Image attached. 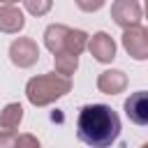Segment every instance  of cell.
Segmentation results:
<instances>
[{"label":"cell","instance_id":"52a82bcc","mask_svg":"<svg viewBox=\"0 0 148 148\" xmlns=\"http://www.w3.org/2000/svg\"><path fill=\"white\" fill-rule=\"evenodd\" d=\"M125 116L134 125H148V90H136L130 92V97L123 104Z\"/></svg>","mask_w":148,"mask_h":148},{"label":"cell","instance_id":"ac0fdd59","mask_svg":"<svg viewBox=\"0 0 148 148\" xmlns=\"http://www.w3.org/2000/svg\"><path fill=\"white\" fill-rule=\"evenodd\" d=\"M141 9H143V14H146V18H148V0H146V5H143Z\"/></svg>","mask_w":148,"mask_h":148},{"label":"cell","instance_id":"9a60e30c","mask_svg":"<svg viewBox=\"0 0 148 148\" xmlns=\"http://www.w3.org/2000/svg\"><path fill=\"white\" fill-rule=\"evenodd\" d=\"M16 148H42V143H39V139L35 134L25 132V134H18L16 136Z\"/></svg>","mask_w":148,"mask_h":148},{"label":"cell","instance_id":"277c9868","mask_svg":"<svg viewBox=\"0 0 148 148\" xmlns=\"http://www.w3.org/2000/svg\"><path fill=\"white\" fill-rule=\"evenodd\" d=\"M120 42L132 60H148V28L134 25V28L123 30Z\"/></svg>","mask_w":148,"mask_h":148},{"label":"cell","instance_id":"2e32d148","mask_svg":"<svg viewBox=\"0 0 148 148\" xmlns=\"http://www.w3.org/2000/svg\"><path fill=\"white\" fill-rule=\"evenodd\" d=\"M0 148H16V134L0 130Z\"/></svg>","mask_w":148,"mask_h":148},{"label":"cell","instance_id":"e0dca14e","mask_svg":"<svg viewBox=\"0 0 148 148\" xmlns=\"http://www.w3.org/2000/svg\"><path fill=\"white\" fill-rule=\"evenodd\" d=\"M76 7L83 9V12H97L104 7V0H95V2H88V0H76Z\"/></svg>","mask_w":148,"mask_h":148},{"label":"cell","instance_id":"4fadbf2b","mask_svg":"<svg viewBox=\"0 0 148 148\" xmlns=\"http://www.w3.org/2000/svg\"><path fill=\"white\" fill-rule=\"evenodd\" d=\"M53 72L65 76V79H72V74L79 69V58L76 56H69V53H58L53 56Z\"/></svg>","mask_w":148,"mask_h":148},{"label":"cell","instance_id":"6da1fadb","mask_svg":"<svg viewBox=\"0 0 148 148\" xmlns=\"http://www.w3.org/2000/svg\"><path fill=\"white\" fill-rule=\"evenodd\" d=\"M76 136L90 148H109L120 136V118L109 104H86L76 116Z\"/></svg>","mask_w":148,"mask_h":148},{"label":"cell","instance_id":"9c48e42d","mask_svg":"<svg viewBox=\"0 0 148 148\" xmlns=\"http://www.w3.org/2000/svg\"><path fill=\"white\" fill-rule=\"evenodd\" d=\"M127 88V74L123 69H104L97 76V90L104 95H118Z\"/></svg>","mask_w":148,"mask_h":148},{"label":"cell","instance_id":"8992f818","mask_svg":"<svg viewBox=\"0 0 148 148\" xmlns=\"http://www.w3.org/2000/svg\"><path fill=\"white\" fill-rule=\"evenodd\" d=\"M88 51L97 62L106 65V62H113V58H116V42H113V37L109 32L99 30L88 39Z\"/></svg>","mask_w":148,"mask_h":148},{"label":"cell","instance_id":"3957f363","mask_svg":"<svg viewBox=\"0 0 148 148\" xmlns=\"http://www.w3.org/2000/svg\"><path fill=\"white\" fill-rule=\"evenodd\" d=\"M9 60L18 69H28L39 60V46L32 37H16L9 44Z\"/></svg>","mask_w":148,"mask_h":148},{"label":"cell","instance_id":"8fae6325","mask_svg":"<svg viewBox=\"0 0 148 148\" xmlns=\"http://www.w3.org/2000/svg\"><path fill=\"white\" fill-rule=\"evenodd\" d=\"M21 120H23V106H21L18 102H9V104L2 106V111H0V127H2L5 132L18 130Z\"/></svg>","mask_w":148,"mask_h":148},{"label":"cell","instance_id":"30bf717a","mask_svg":"<svg viewBox=\"0 0 148 148\" xmlns=\"http://www.w3.org/2000/svg\"><path fill=\"white\" fill-rule=\"evenodd\" d=\"M67 35H69V28H67V25H62V23H51V25H46V30H44V46H46L53 56L65 53Z\"/></svg>","mask_w":148,"mask_h":148},{"label":"cell","instance_id":"5b68a950","mask_svg":"<svg viewBox=\"0 0 148 148\" xmlns=\"http://www.w3.org/2000/svg\"><path fill=\"white\" fill-rule=\"evenodd\" d=\"M141 14H143V9L136 0H116L111 5V18L123 30L141 25Z\"/></svg>","mask_w":148,"mask_h":148},{"label":"cell","instance_id":"7a4b0ae2","mask_svg":"<svg viewBox=\"0 0 148 148\" xmlns=\"http://www.w3.org/2000/svg\"><path fill=\"white\" fill-rule=\"evenodd\" d=\"M69 90H72V79H65L56 72L32 76L25 83V97L32 106H49L56 99L65 97Z\"/></svg>","mask_w":148,"mask_h":148},{"label":"cell","instance_id":"5bb4252c","mask_svg":"<svg viewBox=\"0 0 148 148\" xmlns=\"http://www.w3.org/2000/svg\"><path fill=\"white\" fill-rule=\"evenodd\" d=\"M51 7H53L51 0H25L23 2V9L30 12L32 16H44L46 12H51Z\"/></svg>","mask_w":148,"mask_h":148},{"label":"cell","instance_id":"d6986e66","mask_svg":"<svg viewBox=\"0 0 148 148\" xmlns=\"http://www.w3.org/2000/svg\"><path fill=\"white\" fill-rule=\"evenodd\" d=\"M141 148H148V141H146V143H143V146H141Z\"/></svg>","mask_w":148,"mask_h":148},{"label":"cell","instance_id":"7c38bea8","mask_svg":"<svg viewBox=\"0 0 148 148\" xmlns=\"http://www.w3.org/2000/svg\"><path fill=\"white\" fill-rule=\"evenodd\" d=\"M88 39H90V35H88L86 30H74V28H69V35H67V42H65V53L79 58V56L88 49Z\"/></svg>","mask_w":148,"mask_h":148},{"label":"cell","instance_id":"ba28073f","mask_svg":"<svg viewBox=\"0 0 148 148\" xmlns=\"http://www.w3.org/2000/svg\"><path fill=\"white\" fill-rule=\"evenodd\" d=\"M25 25V16H23V9L14 2H5L0 5V32L5 35H16L21 32Z\"/></svg>","mask_w":148,"mask_h":148}]
</instances>
